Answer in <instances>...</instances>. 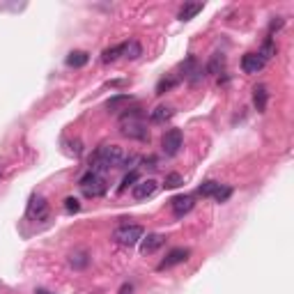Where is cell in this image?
<instances>
[{
  "mask_svg": "<svg viewBox=\"0 0 294 294\" xmlns=\"http://www.w3.org/2000/svg\"><path fill=\"white\" fill-rule=\"evenodd\" d=\"M193 204H196V200H193V196H177V198L170 200V207H173V214L177 218H182L184 214H189V211L193 209Z\"/></svg>",
  "mask_w": 294,
  "mask_h": 294,
  "instance_id": "cell-9",
  "label": "cell"
},
{
  "mask_svg": "<svg viewBox=\"0 0 294 294\" xmlns=\"http://www.w3.org/2000/svg\"><path fill=\"white\" fill-rule=\"evenodd\" d=\"M65 209L69 211V214H76V211L81 209V202H78L76 198H67L65 200Z\"/></svg>",
  "mask_w": 294,
  "mask_h": 294,
  "instance_id": "cell-27",
  "label": "cell"
},
{
  "mask_svg": "<svg viewBox=\"0 0 294 294\" xmlns=\"http://www.w3.org/2000/svg\"><path fill=\"white\" fill-rule=\"evenodd\" d=\"M223 67H225V55H223V53H214V55H211V60H209V65H207V72L216 76V74L223 72Z\"/></svg>",
  "mask_w": 294,
  "mask_h": 294,
  "instance_id": "cell-16",
  "label": "cell"
},
{
  "mask_svg": "<svg viewBox=\"0 0 294 294\" xmlns=\"http://www.w3.org/2000/svg\"><path fill=\"white\" fill-rule=\"evenodd\" d=\"M48 216V202L42 196H32L28 202V218L30 221H44Z\"/></svg>",
  "mask_w": 294,
  "mask_h": 294,
  "instance_id": "cell-6",
  "label": "cell"
},
{
  "mask_svg": "<svg viewBox=\"0 0 294 294\" xmlns=\"http://www.w3.org/2000/svg\"><path fill=\"white\" fill-rule=\"evenodd\" d=\"M267 99H269L267 88H264V85H258V88L253 90V101H255V108H258L260 113H264V108H267Z\"/></svg>",
  "mask_w": 294,
  "mask_h": 294,
  "instance_id": "cell-13",
  "label": "cell"
},
{
  "mask_svg": "<svg viewBox=\"0 0 294 294\" xmlns=\"http://www.w3.org/2000/svg\"><path fill=\"white\" fill-rule=\"evenodd\" d=\"M117 294H133V288H131V285H122Z\"/></svg>",
  "mask_w": 294,
  "mask_h": 294,
  "instance_id": "cell-28",
  "label": "cell"
},
{
  "mask_svg": "<svg viewBox=\"0 0 294 294\" xmlns=\"http://www.w3.org/2000/svg\"><path fill=\"white\" fill-rule=\"evenodd\" d=\"M264 65H267V62L262 60V55H260V53H246L244 58H241V69H244L246 74L262 72Z\"/></svg>",
  "mask_w": 294,
  "mask_h": 294,
  "instance_id": "cell-10",
  "label": "cell"
},
{
  "mask_svg": "<svg viewBox=\"0 0 294 294\" xmlns=\"http://www.w3.org/2000/svg\"><path fill=\"white\" fill-rule=\"evenodd\" d=\"M182 145H184V136H182L180 129H170V131L163 133L161 147H163V154L166 156H175L182 150Z\"/></svg>",
  "mask_w": 294,
  "mask_h": 294,
  "instance_id": "cell-5",
  "label": "cell"
},
{
  "mask_svg": "<svg viewBox=\"0 0 294 294\" xmlns=\"http://www.w3.org/2000/svg\"><path fill=\"white\" fill-rule=\"evenodd\" d=\"M122 55H124L126 60H138L140 55H143V48H140L138 42H129V44H124V51H122Z\"/></svg>",
  "mask_w": 294,
  "mask_h": 294,
  "instance_id": "cell-17",
  "label": "cell"
},
{
  "mask_svg": "<svg viewBox=\"0 0 294 294\" xmlns=\"http://www.w3.org/2000/svg\"><path fill=\"white\" fill-rule=\"evenodd\" d=\"M78 186H81V191H83L88 198H99V196H103L106 189H108V186H106V180H103L101 175L92 173V170L78 180Z\"/></svg>",
  "mask_w": 294,
  "mask_h": 294,
  "instance_id": "cell-3",
  "label": "cell"
},
{
  "mask_svg": "<svg viewBox=\"0 0 294 294\" xmlns=\"http://www.w3.org/2000/svg\"><path fill=\"white\" fill-rule=\"evenodd\" d=\"M230 196H232V189H230V186H221V184H218V189L214 191V196H211V198H216L218 202H225Z\"/></svg>",
  "mask_w": 294,
  "mask_h": 294,
  "instance_id": "cell-23",
  "label": "cell"
},
{
  "mask_svg": "<svg viewBox=\"0 0 294 294\" xmlns=\"http://www.w3.org/2000/svg\"><path fill=\"white\" fill-rule=\"evenodd\" d=\"M173 85H177V78H163V81H159V85H156V95H166Z\"/></svg>",
  "mask_w": 294,
  "mask_h": 294,
  "instance_id": "cell-24",
  "label": "cell"
},
{
  "mask_svg": "<svg viewBox=\"0 0 294 294\" xmlns=\"http://www.w3.org/2000/svg\"><path fill=\"white\" fill-rule=\"evenodd\" d=\"M200 12H202V2H189V5L182 7L177 16H180V21H191V18Z\"/></svg>",
  "mask_w": 294,
  "mask_h": 294,
  "instance_id": "cell-14",
  "label": "cell"
},
{
  "mask_svg": "<svg viewBox=\"0 0 294 294\" xmlns=\"http://www.w3.org/2000/svg\"><path fill=\"white\" fill-rule=\"evenodd\" d=\"M88 60H90V55L85 53V51H72V53L67 55V65L74 67V69L85 67V65H88Z\"/></svg>",
  "mask_w": 294,
  "mask_h": 294,
  "instance_id": "cell-12",
  "label": "cell"
},
{
  "mask_svg": "<svg viewBox=\"0 0 294 294\" xmlns=\"http://www.w3.org/2000/svg\"><path fill=\"white\" fill-rule=\"evenodd\" d=\"M189 255H191V251H189V248H173V251H170L168 255H166V258L159 262V267H156V269H159V271L170 269V267H175V264L186 262V260H189Z\"/></svg>",
  "mask_w": 294,
  "mask_h": 294,
  "instance_id": "cell-7",
  "label": "cell"
},
{
  "mask_svg": "<svg viewBox=\"0 0 294 294\" xmlns=\"http://www.w3.org/2000/svg\"><path fill=\"white\" fill-rule=\"evenodd\" d=\"M136 182H138V173H136V170H131V173L126 175L124 180H122L120 191H126V189H129V186H133V184H136Z\"/></svg>",
  "mask_w": 294,
  "mask_h": 294,
  "instance_id": "cell-26",
  "label": "cell"
},
{
  "mask_svg": "<svg viewBox=\"0 0 294 294\" xmlns=\"http://www.w3.org/2000/svg\"><path fill=\"white\" fill-rule=\"evenodd\" d=\"M129 103H131V97L129 95H117V97H113V99H108L106 108L108 110H120V108H124V106H129Z\"/></svg>",
  "mask_w": 294,
  "mask_h": 294,
  "instance_id": "cell-18",
  "label": "cell"
},
{
  "mask_svg": "<svg viewBox=\"0 0 294 294\" xmlns=\"http://www.w3.org/2000/svg\"><path fill=\"white\" fill-rule=\"evenodd\" d=\"M166 244V237L163 234H147L143 239V244H140V253L143 255H150V253H154V251H159V248Z\"/></svg>",
  "mask_w": 294,
  "mask_h": 294,
  "instance_id": "cell-11",
  "label": "cell"
},
{
  "mask_svg": "<svg viewBox=\"0 0 294 294\" xmlns=\"http://www.w3.org/2000/svg\"><path fill=\"white\" fill-rule=\"evenodd\" d=\"M145 230L140 228V225H120V228L113 232V239L117 241V244H122V246H133V244H138L140 239H143Z\"/></svg>",
  "mask_w": 294,
  "mask_h": 294,
  "instance_id": "cell-4",
  "label": "cell"
},
{
  "mask_svg": "<svg viewBox=\"0 0 294 294\" xmlns=\"http://www.w3.org/2000/svg\"><path fill=\"white\" fill-rule=\"evenodd\" d=\"M156 189H159L156 180H145V182H138V184H133L131 196H133L136 200H147V198H152V196L156 193Z\"/></svg>",
  "mask_w": 294,
  "mask_h": 294,
  "instance_id": "cell-8",
  "label": "cell"
},
{
  "mask_svg": "<svg viewBox=\"0 0 294 294\" xmlns=\"http://www.w3.org/2000/svg\"><path fill=\"white\" fill-rule=\"evenodd\" d=\"M274 53H276V46H274V42H271V37H269V39L264 42V46H262V51H260V55H262V60L267 62Z\"/></svg>",
  "mask_w": 294,
  "mask_h": 294,
  "instance_id": "cell-25",
  "label": "cell"
},
{
  "mask_svg": "<svg viewBox=\"0 0 294 294\" xmlns=\"http://www.w3.org/2000/svg\"><path fill=\"white\" fill-rule=\"evenodd\" d=\"M124 152L120 145H101L97 154L90 159V170L99 175V170H110V168H120Z\"/></svg>",
  "mask_w": 294,
  "mask_h": 294,
  "instance_id": "cell-1",
  "label": "cell"
},
{
  "mask_svg": "<svg viewBox=\"0 0 294 294\" xmlns=\"http://www.w3.org/2000/svg\"><path fill=\"white\" fill-rule=\"evenodd\" d=\"M122 51H124V44H120V46H113V48H106V51L101 53V62H106V65H108V62H115L122 55Z\"/></svg>",
  "mask_w": 294,
  "mask_h": 294,
  "instance_id": "cell-20",
  "label": "cell"
},
{
  "mask_svg": "<svg viewBox=\"0 0 294 294\" xmlns=\"http://www.w3.org/2000/svg\"><path fill=\"white\" fill-rule=\"evenodd\" d=\"M35 294H48V292H46V290H37Z\"/></svg>",
  "mask_w": 294,
  "mask_h": 294,
  "instance_id": "cell-29",
  "label": "cell"
},
{
  "mask_svg": "<svg viewBox=\"0 0 294 294\" xmlns=\"http://www.w3.org/2000/svg\"><path fill=\"white\" fill-rule=\"evenodd\" d=\"M0 177H2V170H0Z\"/></svg>",
  "mask_w": 294,
  "mask_h": 294,
  "instance_id": "cell-30",
  "label": "cell"
},
{
  "mask_svg": "<svg viewBox=\"0 0 294 294\" xmlns=\"http://www.w3.org/2000/svg\"><path fill=\"white\" fill-rule=\"evenodd\" d=\"M175 115V110L170 108V106H156L154 110H152V122H156V124H161V122H168L170 117Z\"/></svg>",
  "mask_w": 294,
  "mask_h": 294,
  "instance_id": "cell-15",
  "label": "cell"
},
{
  "mask_svg": "<svg viewBox=\"0 0 294 294\" xmlns=\"http://www.w3.org/2000/svg\"><path fill=\"white\" fill-rule=\"evenodd\" d=\"M216 189H218V182L207 180V182H202V186H200V196H202V198H211Z\"/></svg>",
  "mask_w": 294,
  "mask_h": 294,
  "instance_id": "cell-21",
  "label": "cell"
},
{
  "mask_svg": "<svg viewBox=\"0 0 294 294\" xmlns=\"http://www.w3.org/2000/svg\"><path fill=\"white\" fill-rule=\"evenodd\" d=\"M182 184H184V180H182V175H177V173L166 175V182H163L166 189H177V186H182Z\"/></svg>",
  "mask_w": 294,
  "mask_h": 294,
  "instance_id": "cell-22",
  "label": "cell"
},
{
  "mask_svg": "<svg viewBox=\"0 0 294 294\" xmlns=\"http://www.w3.org/2000/svg\"><path fill=\"white\" fill-rule=\"evenodd\" d=\"M88 262H90V258H88V253H85V251L72 253V258H69V264H72V267H76V269H85V267H88Z\"/></svg>",
  "mask_w": 294,
  "mask_h": 294,
  "instance_id": "cell-19",
  "label": "cell"
},
{
  "mask_svg": "<svg viewBox=\"0 0 294 294\" xmlns=\"http://www.w3.org/2000/svg\"><path fill=\"white\" fill-rule=\"evenodd\" d=\"M120 133L133 140H150V129L143 122V113L138 108L131 113H124L120 120Z\"/></svg>",
  "mask_w": 294,
  "mask_h": 294,
  "instance_id": "cell-2",
  "label": "cell"
}]
</instances>
